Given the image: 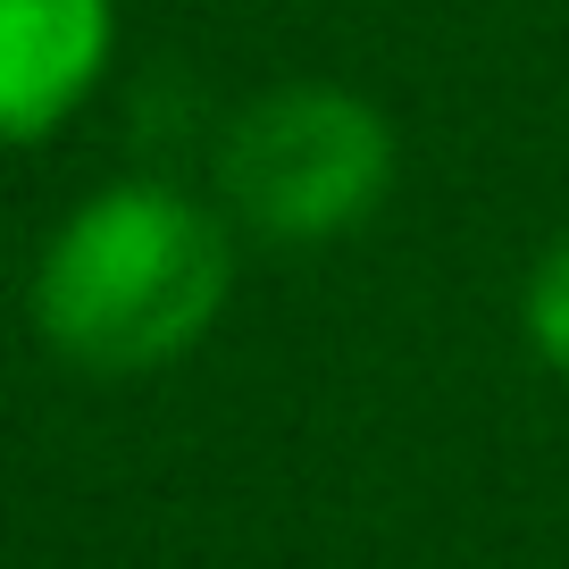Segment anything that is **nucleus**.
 <instances>
[{"label": "nucleus", "mask_w": 569, "mask_h": 569, "mask_svg": "<svg viewBox=\"0 0 569 569\" xmlns=\"http://www.w3.org/2000/svg\"><path fill=\"white\" fill-rule=\"evenodd\" d=\"M234 302V218L177 177H109L59 210L26 277L42 352L76 377H160Z\"/></svg>", "instance_id": "1"}, {"label": "nucleus", "mask_w": 569, "mask_h": 569, "mask_svg": "<svg viewBox=\"0 0 569 569\" xmlns=\"http://www.w3.org/2000/svg\"><path fill=\"white\" fill-rule=\"evenodd\" d=\"M519 336L552 377H569V227L536 251L528 284H519Z\"/></svg>", "instance_id": "4"}, {"label": "nucleus", "mask_w": 569, "mask_h": 569, "mask_svg": "<svg viewBox=\"0 0 569 569\" xmlns=\"http://www.w3.org/2000/svg\"><path fill=\"white\" fill-rule=\"evenodd\" d=\"M402 142L352 84H260L218 134V210L260 243H343L393 201Z\"/></svg>", "instance_id": "2"}, {"label": "nucleus", "mask_w": 569, "mask_h": 569, "mask_svg": "<svg viewBox=\"0 0 569 569\" xmlns=\"http://www.w3.org/2000/svg\"><path fill=\"white\" fill-rule=\"evenodd\" d=\"M118 0H0V151L68 134L109 84Z\"/></svg>", "instance_id": "3"}]
</instances>
